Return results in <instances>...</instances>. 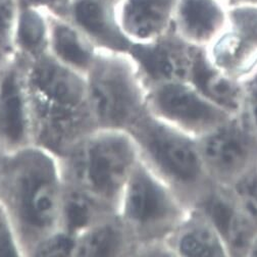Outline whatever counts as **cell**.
Returning a JSON list of instances; mask_svg holds the SVG:
<instances>
[{
  "mask_svg": "<svg viewBox=\"0 0 257 257\" xmlns=\"http://www.w3.org/2000/svg\"><path fill=\"white\" fill-rule=\"evenodd\" d=\"M63 177L59 159L34 144L0 160V209L18 237L23 256L59 228Z\"/></svg>",
  "mask_w": 257,
  "mask_h": 257,
  "instance_id": "cell-1",
  "label": "cell"
},
{
  "mask_svg": "<svg viewBox=\"0 0 257 257\" xmlns=\"http://www.w3.org/2000/svg\"><path fill=\"white\" fill-rule=\"evenodd\" d=\"M32 142L57 157L95 130L84 75L49 54L25 63Z\"/></svg>",
  "mask_w": 257,
  "mask_h": 257,
  "instance_id": "cell-2",
  "label": "cell"
},
{
  "mask_svg": "<svg viewBox=\"0 0 257 257\" xmlns=\"http://www.w3.org/2000/svg\"><path fill=\"white\" fill-rule=\"evenodd\" d=\"M58 159L64 183L89 193L114 210L140 160L130 133L106 128L91 131Z\"/></svg>",
  "mask_w": 257,
  "mask_h": 257,
  "instance_id": "cell-3",
  "label": "cell"
},
{
  "mask_svg": "<svg viewBox=\"0 0 257 257\" xmlns=\"http://www.w3.org/2000/svg\"><path fill=\"white\" fill-rule=\"evenodd\" d=\"M84 77L96 128L130 133L148 113V84L128 51L98 50Z\"/></svg>",
  "mask_w": 257,
  "mask_h": 257,
  "instance_id": "cell-4",
  "label": "cell"
},
{
  "mask_svg": "<svg viewBox=\"0 0 257 257\" xmlns=\"http://www.w3.org/2000/svg\"><path fill=\"white\" fill-rule=\"evenodd\" d=\"M141 162L190 207L197 206L214 184L205 169L198 139L149 112L130 132Z\"/></svg>",
  "mask_w": 257,
  "mask_h": 257,
  "instance_id": "cell-5",
  "label": "cell"
},
{
  "mask_svg": "<svg viewBox=\"0 0 257 257\" xmlns=\"http://www.w3.org/2000/svg\"><path fill=\"white\" fill-rule=\"evenodd\" d=\"M191 208L139 160L121 192L115 212L137 247L166 241Z\"/></svg>",
  "mask_w": 257,
  "mask_h": 257,
  "instance_id": "cell-6",
  "label": "cell"
},
{
  "mask_svg": "<svg viewBox=\"0 0 257 257\" xmlns=\"http://www.w3.org/2000/svg\"><path fill=\"white\" fill-rule=\"evenodd\" d=\"M148 112L195 139L202 138L234 116L189 81L149 85Z\"/></svg>",
  "mask_w": 257,
  "mask_h": 257,
  "instance_id": "cell-7",
  "label": "cell"
},
{
  "mask_svg": "<svg viewBox=\"0 0 257 257\" xmlns=\"http://www.w3.org/2000/svg\"><path fill=\"white\" fill-rule=\"evenodd\" d=\"M205 169L214 185L232 187L257 170V144L234 115L198 139Z\"/></svg>",
  "mask_w": 257,
  "mask_h": 257,
  "instance_id": "cell-8",
  "label": "cell"
},
{
  "mask_svg": "<svg viewBox=\"0 0 257 257\" xmlns=\"http://www.w3.org/2000/svg\"><path fill=\"white\" fill-rule=\"evenodd\" d=\"M25 63L12 55L0 69V151L32 145Z\"/></svg>",
  "mask_w": 257,
  "mask_h": 257,
  "instance_id": "cell-9",
  "label": "cell"
},
{
  "mask_svg": "<svg viewBox=\"0 0 257 257\" xmlns=\"http://www.w3.org/2000/svg\"><path fill=\"white\" fill-rule=\"evenodd\" d=\"M200 49L188 44L173 31L153 42L132 45L135 58L148 86L170 81H189Z\"/></svg>",
  "mask_w": 257,
  "mask_h": 257,
  "instance_id": "cell-10",
  "label": "cell"
},
{
  "mask_svg": "<svg viewBox=\"0 0 257 257\" xmlns=\"http://www.w3.org/2000/svg\"><path fill=\"white\" fill-rule=\"evenodd\" d=\"M228 27L227 0H177L172 31L188 44L204 49Z\"/></svg>",
  "mask_w": 257,
  "mask_h": 257,
  "instance_id": "cell-11",
  "label": "cell"
},
{
  "mask_svg": "<svg viewBox=\"0 0 257 257\" xmlns=\"http://www.w3.org/2000/svg\"><path fill=\"white\" fill-rule=\"evenodd\" d=\"M177 0H118V25L131 45L153 42L172 31Z\"/></svg>",
  "mask_w": 257,
  "mask_h": 257,
  "instance_id": "cell-12",
  "label": "cell"
},
{
  "mask_svg": "<svg viewBox=\"0 0 257 257\" xmlns=\"http://www.w3.org/2000/svg\"><path fill=\"white\" fill-rule=\"evenodd\" d=\"M64 18L98 50L128 51L132 46L118 25L115 4L109 0H72Z\"/></svg>",
  "mask_w": 257,
  "mask_h": 257,
  "instance_id": "cell-13",
  "label": "cell"
},
{
  "mask_svg": "<svg viewBox=\"0 0 257 257\" xmlns=\"http://www.w3.org/2000/svg\"><path fill=\"white\" fill-rule=\"evenodd\" d=\"M195 207L200 208L216 227L231 257L247 256L249 245L257 231L242 213L229 187L214 185Z\"/></svg>",
  "mask_w": 257,
  "mask_h": 257,
  "instance_id": "cell-14",
  "label": "cell"
},
{
  "mask_svg": "<svg viewBox=\"0 0 257 257\" xmlns=\"http://www.w3.org/2000/svg\"><path fill=\"white\" fill-rule=\"evenodd\" d=\"M166 242L174 257H231L220 233L198 207L189 210Z\"/></svg>",
  "mask_w": 257,
  "mask_h": 257,
  "instance_id": "cell-15",
  "label": "cell"
},
{
  "mask_svg": "<svg viewBox=\"0 0 257 257\" xmlns=\"http://www.w3.org/2000/svg\"><path fill=\"white\" fill-rule=\"evenodd\" d=\"M136 242L116 212L77 238L74 257H134Z\"/></svg>",
  "mask_w": 257,
  "mask_h": 257,
  "instance_id": "cell-16",
  "label": "cell"
},
{
  "mask_svg": "<svg viewBox=\"0 0 257 257\" xmlns=\"http://www.w3.org/2000/svg\"><path fill=\"white\" fill-rule=\"evenodd\" d=\"M98 49L67 18L50 14L48 54L66 68L85 76Z\"/></svg>",
  "mask_w": 257,
  "mask_h": 257,
  "instance_id": "cell-17",
  "label": "cell"
},
{
  "mask_svg": "<svg viewBox=\"0 0 257 257\" xmlns=\"http://www.w3.org/2000/svg\"><path fill=\"white\" fill-rule=\"evenodd\" d=\"M50 14L20 0L13 37V55L24 63L48 54Z\"/></svg>",
  "mask_w": 257,
  "mask_h": 257,
  "instance_id": "cell-18",
  "label": "cell"
},
{
  "mask_svg": "<svg viewBox=\"0 0 257 257\" xmlns=\"http://www.w3.org/2000/svg\"><path fill=\"white\" fill-rule=\"evenodd\" d=\"M204 50L212 66L235 81L243 83L257 73V49L229 28Z\"/></svg>",
  "mask_w": 257,
  "mask_h": 257,
  "instance_id": "cell-19",
  "label": "cell"
},
{
  "mask_svg": "<svg viewBox=\"0 0 257 257\" xmlns=\"http://www.w3.org/2000/svg\"><path fill=\"white\" fill-rule=\"evenodd\" d=\"M113 213L115 210L99 199L64 183L58 229L78 238L95 223Z\"/></svg>",
  "mask_w": 257,
  "mask_h": 257,
  "instance_id": "cell-20",
  "label": "cell"
},
{
  "mask_svg": "<svg viewBox=\"0 0 257 257\" xmlns=\"http://www.w3.org/2000/svg\"><path fill=\"white\" fill-rule=\"evenodd\" d=\"M189 82L207 98L232 114H236L242 95V83L217 70L208 60L205 50L200 49Z\"/></svg>",
  "mask_w": 257,
  "mask_h": 257,
  "instance_id": "cell-21",
  "label": "cell"
},
{
  "mask_svg": "<svg viewBox=\"0 0 257 257\" xmlns=\"http://www.w3.org/2000/svg\"><path fill=\"white\" fill-rule=\"evenodd\" d=\"M257 49V4L229 5V27Z\"/></svg>",
  "mask_w": 257,
  "mask_h": 257,
  "instance_id": "cell-22",
  "label": "cell"
},
{
  "mask_svg": "<svg viewBox=\"0 0 257 257\" xmlns=\"http://www.w3.org/2000/svg\"><path fill=\"white\" fill-rule=\"evenodd\" d=\"M235 116L257 144V73L242 83L241 100Z\"/></svg>",
  "mask_w": 257,
  "mask_h": 257,
  "instance_id": "cell-23",
  "label": "cell"
},
{
  "mask_svg": "<svg viewBox=\"0 0 257 257\" xmlns=\"http://www.w3.org/2000/svg\"><path fill=\"white\" fill-rule=\"evenodd\" d=\"M229 188L242 213L257 231V170Z\"/></svg>",
  "mask_w": 257,
  "mask_h": 257,
  "instance_id": "cell-24",
  "label": "cell"
},
{
  "mask_svg": "<svg viewBox=\"0 0 257 257\" xmlns=\"http://www.w3.org/2000/svg\"><path fill=\"white\" fill-rule=\"evenodd\" d=\"M76 242V237L57 229L37 245L31 257L74 256Z\"/></svg>",
  "mask_w": 257,
  "mask_h": 257,
  "instance_id": "cell-25",
  "label": "cell"
},
{
  "mask_svg": "<svg viewBox=\"0 0 257 257\" xmlns=\"http://www.w3.org/2000/svg\"><path fill=\"white\" fill-rule=\"evenodd\" d=\"M20 0H0V51L13 55V37Z\"/></svg>",
  "mask_w": 257,
  "mask_h": 257,
  "instance_id": "cell-26",
  "label": "cell"
},
{
  "mask_svg": "<svg viewBox=\"0 0 257 257\" xmlns=\"http://www.w3.org/2000/svg\"><path fill=\"white\" fill-rule=\"evenodd\" d=\"M0 256L24 257L15 230L2 209H0Z\"/></svg>",
  "mask_w": 257,
  "mask_h": 257,
  "instance_id": "cell-27",
  "label": "cell"
},
{
  "mask_svg": "<svg viewBox=\"0 0 257 257\" xmlns=\"http://www.w3.org/2000/svg\"><path fill=\"white\" fill-rule=\"evenodd\" d=\"M21 2L44 10L51 15L64 17L72 0H21Z\"/></svg>",
  "mask_w": 257,
  "mask_h": 257,
  "instance_id": "cell-28",
  "label": "cell"
},
{
  "mask_svg": "<svg viewBox=\"0 0 257 257\" xmlns=\"http://www.w3.org/2000/svg\"><path fill=\"white\" fill-rule=\"evenodd\" d=\"M246 257H257V234L253 237L249 245Z\"/></svg>",
  "mask_w": 257,
  "mask_h": 257,
  "instance_id": "cell-29",
  "label": "cell"
},
{
  "mask_svg": "<svg viewBox=\"0 0 257 257\" xmlns=\"http://www.w3.org/2000/svg\"><path fill=\"white\" fill-rule=\"evenodd\" d=\"M228 4H257V0H227Z\"/></svg>",
  "mask_w": 257,
  "mask_h": 257,
  "instance_id": "cell-30",
  "label": "cell"
},
{
  "mask_svg": "<svg viewBox=\"0 0 257 257\" xmlns=\"http://www.w3.org/2000/svg\"><path fill=\"white\" fill-rule=\"evenodd\" d=\"M11 56H12L11 54H7V53H4V52L0 51V69L3 68V66L6 63V61H7Z\"/></svg>",
  "mask_w": 257,
  "mask_h": 257,
  "instance_id": "cell-31",
  "label": "cell"
},
{
  "mask_svg": "<svg viewBox=\"0 0 257 257\" xmlns=\"http://www.w3.org/2000/svg\"><path fill=\"white\" fill-rule=\"evenodd\" d=\"M109 2H111V3H113V4H116L118 0H109Z\"/></svg>",
  "mask_w": 257,
  "mask_h": 257,
  "instance_id": "cell-32",
  "label": "cell"
},
{
  "mask_svg": "<svg viewBox=\"0 0 257 257\" xmlns=\"http://www.w3.org/2000/svg\"><path fill=\"white\" fill-rule=\"evenodd\" d=\"M3 156H4V153L0 151V160H2V158H3Z\"/></svg>",
  "mask_w": 257,
  "mask_h": 257,
  "instance_id": "cell-33",
  "label": "cell"
}]
</instances>
